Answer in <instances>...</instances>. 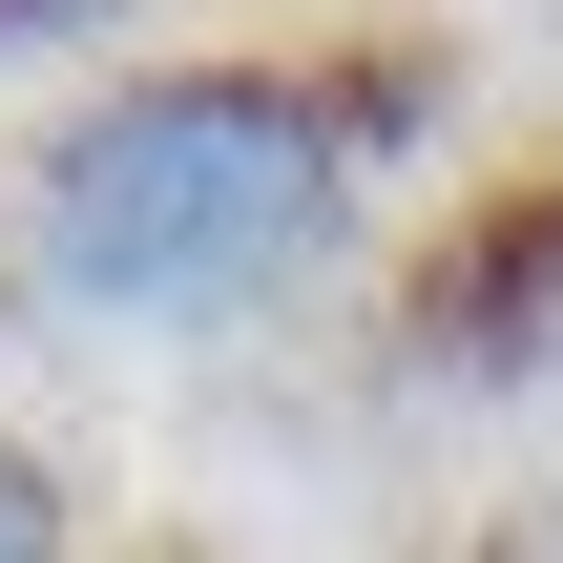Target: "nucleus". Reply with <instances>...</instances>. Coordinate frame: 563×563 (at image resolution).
Instances as JSON below:
<instances>
[{"label":"nucleus","mask_w":563,"mask_h":563,"mask_svg":"<svg viewBox=\"0 0 563 563\" xmlns=\"http://www.w3.org/2000/svg\"><path fill=\"white\" fill-rule=\"evenodd\" d=\"M418 334H439V355H543L563 334V188H501V209L460 230V272L418 292Z\"/></svg>","instance_id":"f03ea898"},{"label":"nucleus","mask_w":563,"mask_h":563,"mask_svg":"<svg viewBox=\"0 0 563 563\" xmlns=\"http://www.w3.org/2000/svg\"><path fill=\"white\" fill-rule=\"evenodd\" d=\"M397 146V63H146L42 146V251L84 313H230L355 230Z\"/></svg>","instance_id":"f257e3e1"},{"label":"nucleus","mask_w":563,"mask_h":563,"mask_svg":"<svg viewBox=\"0 0 563 563\" xmlns=\"http://www.w3.org/2000/svg\"><path fill=\"white\" fill-rule=\"evenodd\" d=\"M0 563H84V522H63V481L0 439Z\"/></svg>","instance_id":"7ed1b4c3"},{"label":"nucleus","mask_w":563,"mask_h":563,"mask_svg":"<svg viewBox=\"0 0 563 563\" xmlns=\"http://www.w3.org/2000/svg\"><path fill=\"white\" fill-rule=\"evenodd\" d=\"M481 563H563V501H522V522H501V543H481Z\"/></svg>","instance_id":"20e7f679"}]
</instances>
